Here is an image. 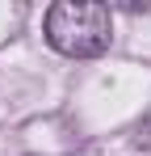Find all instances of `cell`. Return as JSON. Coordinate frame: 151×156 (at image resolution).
<instances>
[{
    "mask_svg": "<svg viewBox=\"0 0 151 156\" xmlns=\"http://www.w3.org/2000/svg\"><path fill=\"white\" fill-rule=\"evenodd\" d=\"M46 42L67 59H97L113 42V13L97 0H59L46 9Z\"/></svg>",
    "mask_w": 151,
    "mask_h": 156,
    "instance_id": "6da1fadb",
    "label": "cell"
}]
</instances>
